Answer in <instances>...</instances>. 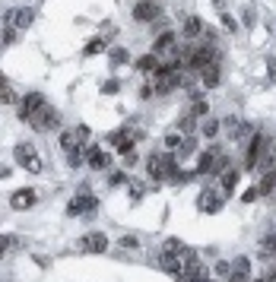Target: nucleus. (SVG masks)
Segmentation results:
<instances>
[{
    "mask_svg": "<svg viewBox=\"0 0 276 282\" xmlns=\"http://www.w3.org/2000/svg\"><path fill=\"white\" fill-rule=\"evenodd\" d=\"M99 51H105V39H96V42H89V45L83 48L86 58H92V54H99Z\"/></svg>",
    "mask_w": 276,
    "mask_h": 282,
    "instance_id": "bb28decb",
    "label": "nucleus"
},
{
    "mask_svg": "<svg viewBox=\"0 0 276 282\" xmlns=\"http://www.w3.org/2000/svg\"><path fill=\"white\" fill-rule=\"evenodd\" d=\"M165 146L178 153V146H181V134H169V137H165Z\"/></svg>",
    "mask_w": 276,
    "mask_h": 282,
    "instance_id": "473e14b6",
    "label": "nucleus"
},
{
    "mask_svg": "<svg viewBox=\"0 0 276 282\" xmlns=\"http://www.w3.org/2000/svg\"><path fill=\"white\" fill-rule=\"evenodd\" d=\"M175 45H178V42H175V32H165V35H159V39L153 42V54H165V51H178Z\"/></svg>",
    "mask_w": 276,
    "mask_h": 282,
    "instance_id": "2eb2a0df",
    "label": "nucleus"
},
{
    "mask_svg": "<svg viewBox=\"0 0 276 282\" xmlns=\"http://www.w3.org/2000/svg\"><path fill=\"white\" fill-rule=\"evenodd\" d=\"M86 162L96 168V172H102V168H108V153H105V149H99V146H89L86 149Z\"/></svg>",
    "mask_w": 276,
    "mask_h": 282,
    "instance_id": "4468645a",
    "label": "nucleus"
},
{
    "mask_svg": "<svg viewBox=\"0 0 276 282\" xmlns=\"http://www.w3.org/2000/svg\"><path fill=\"white\" fill-rule=\"evenodd\" d=\"M13 156H16V165H23L29 175H42L45 165H42V159H39V149H35L32 143H20Z\"/></svg>",
    "mask_w": 276,
    "mask_h": 282,
    "instance_id": "f03ea898",
    "label": "nucleus"
},
{
    "mask_svg": "<svg viewBox=\"0 0 276 282\" xmlns=\"http://www.w3.org/2000/svg\"><path fill=\"white\" fill-rule=\"evenodd\" d=\"M16 39H20V29H13V26H4V32H0V45H13Z\"/></svg>",
    "mask_w": 276,
    "mask_h": 282,
    "instance_id": "5701e85b",
    "label": "nucleus"
},
{
    "mask_svg": "<svg viewBox=\"0 0 276 282\" xmlns=\"http://www.w3.org/2000/svg\"><path fill=\"white\" fill-rule=\"evenodd\" d=\"M7 175H10V168H7V165H0V178H7Z\"/></svg>",
    "mask_w": 276,
    "mask_h": 282,
    "instance_id": "a19ab883",
    "label": "nucleus"
},
{
    "mask_svg": "<svg viewBox=\"0 0 276 282\" xmlns=\"http://www.w3.org/2000/svg\"><path fill=\"white\" fill-rule=\"evenodd\" d=\"M200 83H204L207 89H216L219 83H223V70H219V61H216V64H210V67H204V70H200Z\"/></svg>",
    "mask_w": 276,
    "mask_h": 282,
    "instance_id": "f8f14e48",
    "label": "nucleus"
},
{
    "mask_svg": "<svg viewBox=\"0 0 276 282\" xmlns=\"http://www.w3.org/2000/svg\"><path fill=\"white\" fill-rule=\"evenodd\" d=\"M204 29H207V23L200 20V16H188V20H184V35H188V39H197V35H204Z\"/></svg>",
    "mask_w": 276,
    "mask_h": 282,
    "instance_id": "dca6fc26",
    "label": "nucleus"
},
{
    "mask_svg": "<svg viewBox=\"0 0 276 282\" xmlns=\"http://www.w3.org/2000/svg\"><path fill=\"white\" fill-rule=\"evenodd\" d=\"M121 248H131V251H134V248H137V238H131V235L121 238Z\"/></svg>",
    "mask_w": 276,
    "mask_h": 282,
    "instance_id": "58836bf2",
    "label": "nucleus"
},
{
    "mask_svg": "<svg viewBox=\"0 0 276 282\" xmlns=\"http://www.w3.org/2000/svg\"><path fill=\"white\" fill-rule=\"evenodd\" d=\"M80 251H83V254H105V251H108L105 232H86V235L80 238Z\"/></svg>",
    "mask_w": 276,
    "mask_h": 282,
    "instance_id": "423d86ee",
    "label": "nucleus"
},
{
    "mask_svg": "<svg viewBox=\"0 0 276 282\" xmlns=\"http://www.w3.org/2000/svg\"><path fill=\"white\" fill-rule=\"evenodd\" d=\"M61 149H64V153H73V149H83V143L77 140V130H64V134H61Z\"/></svg>",
    "mask_w": 276,
    "mask_h": 282,
    "instance_id": "6ab92c4d",
    "label": "nucleus"
},
{
    "mask_svg": "<svg viewBox=\"0 0 276 282\" xmlns=\"http://www.w3.org/2000/svg\"><path fill=\"white\" fill-rule=\"evenodd\" d=\"M191 115L194 118H207L210 115V102L204 96H194V105H191Z\"/></svg>",
    "mask_w": 276,
    "mask_h": 282,
    "instance_id": "412c9836",
    "label": "nucleus"
},
{
    "mask_svg": "<svg viewBox=\"0 0 276 282\" xmlns=\"http://www.w3.org/2000/svg\"><path fill=\"white\" fill-rule=\"evenodd\" d=\"M216 159H219V146H210V149H204V153H200V159H197L194 175H197V178H200V175H213Z\"/></svg>",
    "mask_w": 276,
    "mask_h": 282,
    "instance_id": "1a4fd4ad",
    "label": "nucleus"
},
{
    "mask_svg": "<svg viewBox=\"0 0 276 282\" xmlns=\"http://www.w3.org/2000/svg\"><path fill=\"white\" fill-rule=\"evenodd\" d=\"M229 273H232V263H226V260H216V276H223V279H226Z\"/></svg>",
    "mask_w": 276,
    "mask_h": 282,
    "instance_id": "2f4dec72",
    "label": "nucleus"
},
{
    "mask_svg": "<svg viewBox=\"0 0 276 282\" xmlns=\"http://www.w3.org/2000/svg\"><path fill=\"white\" fill-rule=\"evenodd\" d=\"M20 102V96H16V89L7 86V89H0V105H16Z\"/></svg>",
    "mask_w": 276,
    "mask_h": 282,
    "instance_id": "393cba45",
    "label": "nucleus"
},
{
    "mask_svg": "<svg viewBox=\"0 0 276 282\" xmlns=\"http://www.w3.org/2000/svg\"><path fill=\"white\" fill-rule=\"evenodd\" d=\"M127 61H131V54H127L124 48H112V64L118 67V64H127Z\"/></svg>",
    "mask_w": 276,
    "mask_h": 282,
    "instance_id": "cd10ccee",
    "label": "nucleus"
},
{
    "mask_svg": "<svg viewBox=\"0 0 276 282\" xmlns=\"http://www.w3.org/2000/svg\"><path fill=\"white\" fill-rule=\"evenodd\" d=\"M223 26H226L229 32H235V29H238V26H235V20H232V16H223Z\"/></svg>",
    "mask_w": 276,
    "mask_h": 282,
    "instance_id": "ea45409f",
    "label": "nucleus"
},
{
    "mask_svg": "<svg viewBox=\"0 0 276 282\" xmlns=\"http://www.w3.org/2000/svg\"><path fill=\"white\" fill-rule=\"evenodd\" d=\"M219 130H223V121H216V118H204V124H200V134H204L207 140H216L219 137Z\"/></svg>",
    "mask_w": 276,
    "mask_h": 282,
    "instance_id": "f3484780",
    "label": "nucleus"
},
{
    "mask_svg": "<svg viewBox=\"0 0 276 282\" xmlns=\"http://www.w3.org/2000/svg\"><path fill=\"white\" fill-rule=\"evenodd\" d=\"M226 279H229V282H248L251 276H248V273H242V270H232V273H229Z\"/></svg>",
    "mask_w": 276,
    "mask_h": 282,
    "instance_id": "72a5a7b5",
    "label": "nucleus"
},
{
    "mask_svg": "<svg viewBox=\"0 0 276 282\" xmlns=\"http://www.w3.org/2000/svg\"><path fill=\"white\" fill-rule=\"evenodd\" d=\"M121 162H124V168L137 165V153H134V149H131V153H124V156H121Z\"/></svg>",
    "mask_w": 276,
    "mask_h": 282,
    "instance_id": "c9c22d12",
    "label": "nucleus"
},
{
    "mask_svg": "<svg viewBox=\"0 0 276 282\" xmlns=\"http://www.w3.org/2000/svg\"><path fill=\"white\" fill-rule=\"evenodd\" d=\"M223 203H226L223 191H204V194H200V200H197L200 213H219V210H223Z\"/></svg>",
    "mask_w": 276,
    "mask_h": 282,
    "instance_id": "6e6552de",
    "label": "nucleus"
},
{
    "mask_svg": "<svg viewBox=\"0 0 276 282\" xmlns=\"http://www.w3.org/2000/svg\"><path fill=\"white\" fill-rule=\"evenodd\" d=\"M270 149V140H267V134H254V140H251V146H248V156H245V168L251 172V168H257V162H261V156Z\"/></svg>",
    "mask_w": 276,
    "mask_h": 282,
    "instance_id": "7ed1b4c3",
    "label": "nucleus"
},
{
    "mask_svg": "<svg viewBox=\"0 0 276 282\" xmlns=\"http://www.w3.org/2000/svg\"><path fill=\"white\" fill-rule=\"evenodd\" d=\"M197 121H200V118H194L191 111H188V115L181 118V134H194V130H197Z\"/></svg>",
    "mask_w": 276,
    "mask_h": 282,
    "instance_id": "a878e982",
    "label": "nucleus"
},
{
    "mask_svg": "<svg viewBox=\"0 0 276 282\" xmlns=\"http://www.w3.org/2000/svg\"><path fill=\"white\" fill-rule=\"evenodd\" d=\"M223 127H226V137H229V140H242L248 130H251L242 118H226V121H223Z\"/></svg>",
    "mask_w": 276,
    "mask_h": 282,
    "instance_id": "ddd939ff",
    "label": "nucleus"
},
{
    "mask_svg": "<svg viewBox=\"0 0 276 282\" xmlns=\"http://www.w3.org/2000/svg\"><path fill=\"white\" fill-rule=\"evenodd\" d=\"M232 270H242V273H251V257H238L232 263Z\"/></svg>",
    "mask_w": 276,
    "mask_h": 282,
    "instance_id": "c756f323",
    "label": "nucleus"
},
{
    "mask_svg": "<svg viewBox=\"0 0 276 282\" xmlns=\"http://www.w3.org/2000/svg\"><path fill=\"white\" fill-rule=\"evenodd\" d=\"M42 105H45V96H42V92H29V96L23 99V105H20V121H29Z\"/></svg>",
    "mask_w": 276,
    "mask_h": 282,
    "instance_id": "9b49d317",
    "label": "nucleus"
},
{
    "mask_svg": "<svg viewBox=\"0 0 276 282\" xmlns=\"http://www.w3.org/2000/svg\"><path fill=\"white\" fill-rule=\"evenodd\" d=\"M112 184H115V187H118V184H127V175H124V172H115V175H112Z\"/></svg>",
    "mask_w": 276,
    "mask_h": 282,
    "instance_id": "4c0bfd02",
    "label": "nucleus"
},
{
    "mask_svg": "<svg viewBox=\"0 0 276 282\" xmlns=\"http://www.w3.org/2000/svg\"><path fill=\"white\" fill-rule=\"evenodd\" d=\"M73 130H77V140H80V143H86V140H89V127H83V124H80V127H73Z\"/></svg>",
    "mask_w": 276,
    "mask_h": 282,
    "instance_id": "e433bc0d",
    "label": "nucleus"
},
{
    "mask_svg": "<svg viewBox=\"0 0 276 282\" xmlns=\"http://www.w3.org/2000/svg\"><path fill=\"white\" fill-rule=\"evenodd\" d=\"M162 16V7L156 4V0H140V4L134 7V20L137 23H156Z\"/></svg>",
    "mask_w": 276,
    "mask_h": 282,
    "instance_id": "0eeeda50",
    "label": "nucleus"
},
{
    "mask_svg": "<svg viewBox=\"0 0 276 282\" xmlns=\"http://www.w3.org/2000/svg\"><path fill=\"white\" fill-rule=\"evenodd\" d=\"M96 210H99V200L92 197V194H86V191L67 203V213L70 216H89V213H96Z\"/></svg>",
    "mask_w": 276,
    "mask_h": 282,
    "instance_id": "20e7f679",
    "label": "nucleus"
},
{
    "mask_svg": "<svg viewBox=\"0 0 276 282\" xmlns=\"http://www.w3.org/2000/svg\"><path fill=\"white\" fill-rule=\"evenodd\" d=\"M137 70H140V73H150V77H153V73L159 70V54L150 51L146 58H140V61H137Z\"/></svg>",
    "mask_w": 276,
    "mask_h": 282,
    "instance_id": "a211bd4d",
    "label": "nucleus"
},
{
    "mask_svg": "<svg viewBox=\"0 0 276 282\" xmlns=\"http://www.w3.org/2000/svg\"><path fill=\"white\" fill-rule=\"evenodd\" d=\"M261 187V197H270L273 191H276V168H270V172H264V181L257 184Z\"/></svg>",
    "mask_w": 276,
    "mask_h": 282,
    "instance_id": "aec40b11",
    "label": "nucleus"
},
{
    "mask_svg": "<svg viewBox=\"0 0 276 282\" xmlns=\"http://www.w3.org/2000/svg\"><path fill=\"white\" fill-rule=\"evenodd\" d=\"M184 248H188V244H184V241H178V238H169V241L162 244V251H165V254H181Z\"/></svg>",
    "mask_w": 276,
    "mask_h": 282,
    "instance_id": "b1692460",
    "label": "nucleus"
},
{
    "mask_svg": "<svg viewBox=\"0 0 276 282\" xmlns=\"http://www.w3.org/2000/svg\"><path fill=\"white\" fill-rule=\"evenodd\" d=\"M16 244H20V241H16L13 235H0V257H4L10 248H16Z\"/></svg>",
    "mask_w": 276,
    "mask_h": 282,
    "instance_id": "c85d7f7f",
    "label": "nucleus"
},
{
    "mask_svg": "<svg viewBox=\"0 0 276 282\" xmlns=\"http://www.w3.org/2000/svg\"><path fill=\"white\" fill-rule=\"evenodd\" d=\"M32 20H35V13L29 10V7H13V10H7V16H4V26H13V29H29L32 26Z\"/></svg>",
    "mask_w": 276,
    "mask_h": 282,
    "instance_id": "39448f33",
    "label": "nucleus"
},
{
    "mask_svg": "<svg viewBox=\"0 0 276 282\" xmlns=\"http://www.w3.org/2000/svg\"><path fill=\"white\" fill-rule=\"evenodd\" d=\"M10 83H7V77H4V73H0V89H7Z\"/></svg>",
    "mask_w": 276,
    "mask_h": 282,
    "instance_id": "79ce46f5",
    "label": "nucleus"
},
{
    "mask_svg": "<svg viewBox=\"0 0 276 282\" xmlns=\"http://www.w3.org/2000/svg\"><path fill=\"white\" fill-rule=\"evenodd\" d=\"M29 124L35 127V130H39V134H48V130H58V124H61V111L58 108H51L48 102L39 108V111H35V115L29 118Z\"/></svg>",
    "mask_w": 276,
    "mask_h": 282,
    "instance_id": "f257e3e1",
    "label": "nucleus"
},
{
    "mask_svg": "<svg viewBox=\"0 0 276 282\" xmlns=\"http://www.w3.org/2000/svg\"><path fill=\"white\" fill-rule=\"evenodd\" d=\"M257 197H261V187H248V191L242 194V203H254Z\"/></svg>",
    "mask_w": 276,
    "mask_h": 282,
    "instance_id": "7c9ffc66",
    "label": "nucleus"
},
{
    "mask_svg": "<svg viewBox=\"0 0 276 282\" xmlns=\"http://www.w3.org/2000/svg\"><path fill=\"white\" fill-rule=\"evenodd\" d=\"M35 200H39V194H35L32 187H23V191H16V194L10 197V206H13L16 213H23V210H32Z\"/></svg>",
    "mask_w": 276,
    "mask_h": 282,
    "instance_id": "9d476101",
    "label": "nucleus"
},
{
    "mask_svg": "<svg viewBox=\"0 0 276 282\" xmlns=\"http://www.w3.org/2000/svg\"><path fill=\"white\" fill-rule=\"evenodd\" d=\"M235 184H238V172H232V168H229L226 178H223V197H226V200L235 194Z\"/></svg>",
    "mask_w": 276,
    "mask_h": 282,
    "instance_id": "4be33fe9",
    "label": "nucleus"
},
{
    "mask_svg": "<svg viewBox=\"0 0 276 282\" xmlns=\"http://www.w3.org/2000/svg\"><path fill=\"white\" fill-rule=\"evenodd\" d=\"M121 89V80H108L105 86H102V92H108V96H112V92H118Z\"/></svg>",
    "mask_w": 276,
    "mask_h": 282,
    "instance_id": "f704fd0d",
    "label": "nucleus"
}]
</instances>
